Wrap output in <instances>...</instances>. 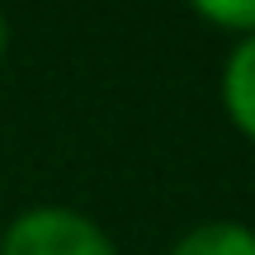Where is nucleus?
Listing matches in <instances>:
<instances>
[{
	"label": "nucleus",
	"mask_w": 255,
	"mask_h": 255,
	"mask_svg": "<svg viewBox=\"0 0 255 255\" xmlns=\"http://www.w3.org/2000/svg\"><path fill=\"white\" fill-rule=\"evenodd\" d=\"M0 52H5V14H0Z\"/></svg>",
	"instance_id": "nucleus-5"
},
{
	"label": "nucleus",
	"mask_w": 255,
	"mask_h": 255,
	"mask_svg": "<svg viewBox=\"0 0 255 255\" xmlns=\"http://www.w3.org/2000/svg\"><path fill=\"white\" fill-rule=\"evenodd\" d=\"M222 104H227L232 123L246 137H255V33H246L237 43V52L227 57L222 71Z\"/></svg>",
	"instance_id": "nucleus-2"
},
{
	"label": "nucleus",
	"mask_w": 255,
	"mask_h": 255,
	"mask_svg": "<svg viewBox=\"0 0 255 255\" xmlns=\"http://www.w3.org/2000/svg\"><path fill=\"white\" fill-rule=\"evenodd\" d=\"M170 255H255V232L241 222H208L189 232Z\"/></svg>",
	"instance_id": "nucleus-3"
},
{
	"label": "nucleus",
	"mask_w": 255,
	"mask_h": 255,
	"mask_svg": "<svg viewBox=\"0 0 255 255\" xmlns=\"http://www.w3.org/2000/svg\"><path fill=\"white\" fill-rule=\"evenodd\" d=\"M203 19H213V24H227V28H237L241 38L255 33V5H213V0H203V5H194Z\"/></svg>",
	"instance_id": "nucleus-4"
},
{
	"label": "nucleus",
	"mask_w": 255,
	"mask_h": 255,
	"mask_svg": "<svg viewBox=\"0 0 255 255\" xmlns=\"http://www.w3.org/2000/svg\"><path fill=\"white\" fill-rule=\"evenodd\" d=\"M0 255H119V251L85 213L33 208L24 218H14Z\"/></svg>",
	"instance_id": "nucleus-1"
}]
</instances>
